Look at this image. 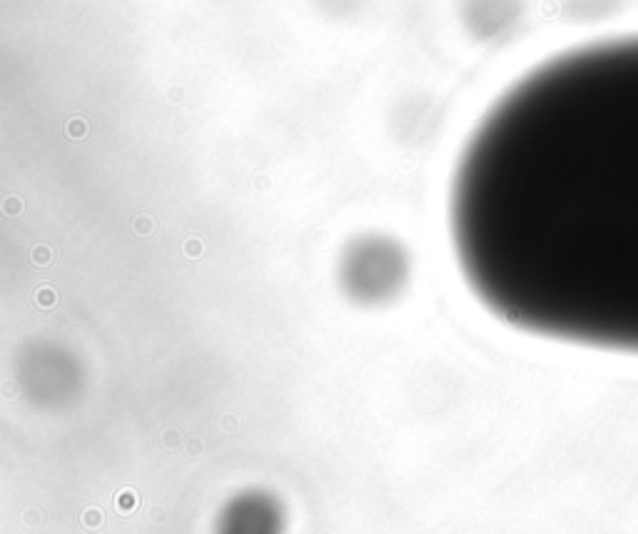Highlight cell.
<instances>
[{"label":"cell","instance_id":"6da1fadb","mask_svg":"<svg viewBox=\"0 0 638 534\" xmlns=\"http://www.w3.org/2000/svg\"><path fill=\"white\" fill-rule=\"evenodd\" d=\"M449 235L506 327L638 357V32L536 62L469 130Z\"/></svg>","mask_w":638,"mask_h":534},{"label":"cell","instance_id":"7a4b0ae2","mask_svg":"<svg viewBox=\"0 0 638 534\" xmlns=\"http://www.w3.org/2000/svg\"><path fill=\"white\" fill-rule=\"evenodd\" d=\"M285 529L282 505L269 492L250 489L222 507L215 534H285Z\"/></svg>","mask_w":638,"mask_h":534}]
</instances>
